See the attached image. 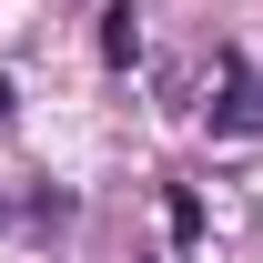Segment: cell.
Masks as SVG:
<instances>
[{
  "mask_svg": "<svg viewBox=\"0 0 263 263\" xmlns=\"http://www.w3.org/2000/svg\"><path fill=\"white\" fill-rule=\"evenodd\" d=\"M101 51H111V61H132V51H142V31H132V0H111V31H101Z\"/></svg>",
  "mask_w": 263,
  "mask_h": 263,
  "instance_id": "obj_2",
  "label": "cell"
},
{
  "mask_svg": "<svg viewBox=\"0 0 263 263\" xmlns=\"http://www.w3.org/2000/svg\"><path fill=\"white\" fill-rule=\"evenodd\" d=\"M202 111H213V132H263V71L223 51V71H213V101H202Z\"/></svg>",
  "mask_w": 263,
  "mask_h": 263,
  "instance_id": "obj_1",
  "label": "cell"
},
{
  "mask_svg": "<svg viewBox=\"0 0 263 263\" xmlns=\"http://www.w3.org/2000/svg\"><path fill=\"white\" fill-rule=\"evenodd\" d=\"M0 111H10V81H0Z\"/></svg>",
  "mask_w": 263,
  "mask_h": 263,
  "instance_id": "obj_3",
  "label": "cell"
}]
</instances>
